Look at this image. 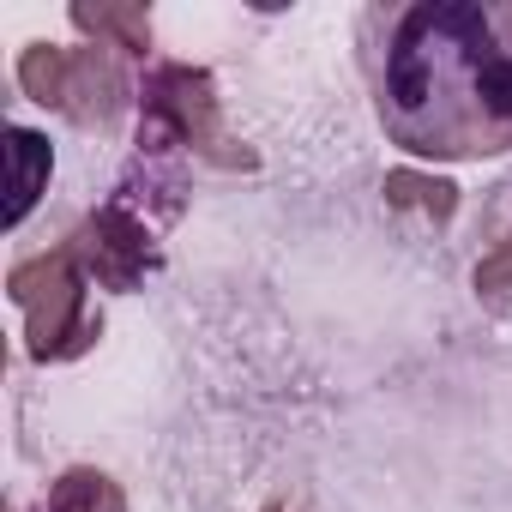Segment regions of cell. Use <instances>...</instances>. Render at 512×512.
<instances>
[{"label": "cell", "instance_id": "cell-9", "mask_svg": "<svg viewBox=\"0 0 512 512\" xmlns=\"http://www.w3.org/2000/svg\"><path fill=\"white\" fill-rule=\"evenodd\" d=\"M49 512H127V488L97 464H67L49 482Z\"/></svg>", "mask_w": 512, "mask_h": 512}, {"label": "cell", "instance_id": "cell-7", "mask_svg": "<svg viewBox=\"0 0 512 512\" xmlns=\"http://www.w3.org/2000/svg\"><path fill=\"white\" fill-rule=\"evenodd\" d=\"M7 157H13V211H7V223L19 229V223L37 211V199H43V181L55 175V151H49L43 133L7 127Z\"/></svg>", "mask_w": 512, "mask_h": 512}, {"label": "cell", "instance_id": "cell-6", "mask_svg": "<svg viewBox=\"0 0 512 512\" xmlns=\"http://www.w3.org/2000/svg\"><path fill=\"white\" fill-rule=\"evenodd\" d=\"M73 19V31H85L97 49H115V55H127V61H145L151 55V13L145 7H133V0H97V7H79L67 13Z\"/></svg>", "mask_w": 512, "mask_h": 512}, {"label": "cell", "instance_id": "cell-10", "mask_svg": "<svg viewBox=\"0 0 512 512\" xmlns=\"http://www.w3.org/2000/svg\"><path fill=\"white\" fill-rule=\"evenodd\" d=\"M476 302L482 308H494V314H506L512 308V223L494 235V247L482 253V260H476Z\"/></svg>", "mask_w": 512, "mask_h": 512}, {"label": "cell", "instance_id": "cell-3", "mask_svg": "<svg viewBox=\"0 0 512 512\" xmlns=\"http://www.w3.org/2000/svg\"><path fill=\"white\" fill-rule=\"evenodd\" d=\"M13 79H19V91L37 109H55L61 121L85 127V133H115V121L127 115V103H139L121 55L97 49V43H79V49L25 43L19 61H13Z\"/></svg>", "mask_w": 512, "mask_h": 512}, {"label": "cell", "instance_id": "cell-4", "mask_svg": "<svg viewBox=\"0 0 512 512\" xmlns=\"http://www.w3.org/2000/svg\"><path fill=\"white\" fill-rule=\"evenodd\" d=\"M139 145L145 151H193L217 169H253V157L223 133L217 85L205 67L157 61L139 85Z\"/></svg>", "mask_w": 512, "mask_h": 512}, {"label": "cell", "instance_id": "cell-1", "mask_svg": "<svg viewBox=\"0 0 512 512\" xmlns=\"http://www.w3.org/2000/svg\"><path fill=\"white\" fill-rule=\"evenodd\" d=\"M386 139L422 163L512 151V0H410L356 19Z\"/></svg>", "mask_w": 512, "mask_h": 512}, {"label": "cell", "instance_id": "cell-5", "mask_svg": "<svg viewBox=\"0 0 512 512\" xmlns=\"http://www.w3.org/2000/svg\"><path fill=\"white\" fill-rule=\"evenodd\" d=\"M73 247H79V260H85V278L97 284V290H133L145 272H151V235H145V223L121 205V199H109V205H97L73 235H67Z\"/></svg>", "mask_w": 512, "mask_h": 512}, {"label": "cell", "instance_id": "cell-8", "mask_svg": "<svg viewBox=\"0 0 512 512\" xmlns=\"http://www.w3.org/2000/svg\"><path fill=\"white\" fill-rule=\"evenodd\" d=\"M380 193H386L392 211L422 217V223H452V217H458V181L428 175V169H392Z\"/></svg>", "mask_w": 512, "mask_h": 512}, {"label": "cell", "instance_id": "cell-2", "mask_svg": "<svg viewBox=\"0 0 512 512\" xmlns=\"http://www.w3.org/2000/svg\"><path fill=\"white\" fill-rule=\"evenodd\" d=\"M7 296L25 314V356L31 362H79L103 338V314L91 308V278L73 241L25 253L7 272Z\"/></svg>", "mask_w": 512, "mask_h": 512}, {"label": "cell", "instance_id": "cell-11", "mask_svg": "<svg viewBox=\"0 0 512 512\" xmlns=\"http://www.w3.org/2000/svg\"><path fill=\"white\" fill-rule=\"evenodd\" d=\"M260 512H308V506H296V500H272V506H260Z\"/></svg>", "mask_w": 512, "mask_h": 512}]
</instances>
